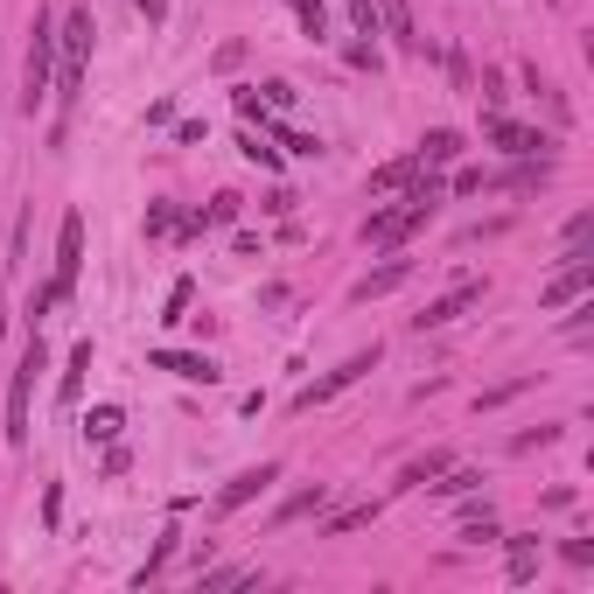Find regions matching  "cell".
Returning a JSON list of instances; mask_svg holds the SVG:
<instances>
[{"instance_id":"1","label":"cell","mask_w":594,"mask_h":594,"mask_svg":"<svg viewBox=\"0 0 594 594\" xmlns=\"http://www.w3.org/2000/svg\"><path fill=\"white\" fill-rule=\"evenodd\" d=\"M440 197H448V189H440L434 176H413L406 197H399V210H371V217H363V245H406L413 232H427V224H434Z\"/></svg>"},{"instance_id":"2","label":"cell","mask_w":594,"mask_h":594,"mask_svg":"<svg viewBox=\"0 0 594 594\" xmlns=\"http://www.w3.org/2000/svg\"><path fill=\"white\" fill-rule=\"evenodd\" d=\"M49 78H56V14L35 8V22H29V56H22V91H14L29 120L49 105Z\"/></svg>"},{"instance_id":"3","label":"cell","mask_w":594,"mask_h":594,"mask_svg":"<svg viewBox=\"0 0 594 594\" xmlns=\"http://www.w3.org/2000/svg\"><path fill=\"white\" fill-rule=\"evenodd\" d=\"M91 8H70L64 14V29H56V56H64V85H56V99H64V112L78 105V91H85V64H91Z\"/></svg>"},{"instance_id":"4","label":"cell","mask_w":594,"mask_h":594,"mask_svg":"<svg viewBox=\"0 0 594 594\" xmlns=\"http://www.w3.org/2000/svg\"><path fill=\"white\" fill-rule=\"evenodd\" d=\"M35 371H49L43 329H29L22 363H14V378H8V448H22V440H29V392H35Z\"/></svg>"},{"instance_id":"5","label":"cell","mask_w":594,"mask_h":594,"mask_svg":"<svg viewBox=\"0 0 594 594\" xmlns=\"http://www.w3.org/2000/svg\"><path fill=\"white\" fill-rule=\"evenodd\" d=\"M378 357H385V350H378V343H371V350H357V357H343L336 371H322L315 385H301L294 399H287V406H294V413H315V406H329V399H336V392H350L363 371H378Z\"/></svg>"},{"instance_id":"6","label":"cell","mask_w":594,"mask_h":594,"mask_svg":"<svg viewBox=\"0 0 594 594\" xmlns=\"http://www.w3.org/2000/svg\"><path fill=\"white\" fill-rule=\"evenodd\" d=\"M587 287H594V259H587V253H573V259L560 266V280H546V287H539V309H546V315H560V309H573V301L587 294Z\"/></svg>"},{"instance_id":"7","label":"cell","mask_w":594,"mask_h":594,"mask_svg":"<svg viewBox=\"0 0 594 594\" xmlns=\"http://www.w3.org/2000/svg\"><path fill=\"white\" fill-rule=\"evenodd\" d=\"M273 483H280V462H253V469H238L232 483L217 490V504H210V511H217V517H232V511H245V504H253V496H266Z\"/></svg>"},{"instance_id":"8","label":"cell","mask_w":594,"mask_h":594,"mask_svg":"<svg viewBox=\"0 0 594 594\" xmlns=\"http://www.w3.org/2000/svg\"><path fill=\"white\" fill-rule=\"evenodd\" d=\"M85 273V210H64V224H56V287H78Z\"/></svg>"},{"instance_id":"9","label":"cell","mask_w":594,"mask_h":594,"mask_svg":"<svg viewBox=\"0 0 594 594\" xmlns=\"http://www.w3.org/2000/svg\"><path fill=\"white\" fill-rule=\"evenodd\" d=\"M483 133L504 155H517V161H531V155H552V133H539V126H517V120H504V112H490L483 120Z\"/></svg>"},{"instance_id":"10","label":"cell","mask_w":594,"mask_h":594,"mask_svg":"<svg viewBox=\"0 0 594 594\" xmlns=\"http://www.w3.org/2000/svg\"><path fill=\"white\" fill-rule=\"evenodd\" d=\"M475 301H483V280H462V287H448L440 301H427V309L413 315V329H448V322H462Z\"/></svg>"},{"instance_id":"11","label":"cell","mask_w":594,"mask_h":594,"mask_svg":"<svg viewBox=\"0 0 594 594\" xmlns=\"http://www.w3.org/2000/svg\"><path fill=\"white\" fill-rule=\"evenodd\" d=\"M147 363H155V371H176V378H189V385H217V363H210V357H197V350H155V357H147Z\"/></svg>"},{"instance_id":"12","label":"cell","mask_w":594,"mask_h":594,"mask_svg":"<svg viewBox=\"0 0 594 594\" xmlns=\"http://www.w3.org/2000/svg\"><path fill=\"white\" fill-rule=\"evenodd\" d=\"M378 35H392L399 49H419V29H413V0H378Z\"/></svg>"},{"instance_id":"13","label":"cell","mask_w":594,"mask_h":594,"mask_svg":"<svg viewBox=\"0 0 594 594\" xmlns=\"http://www.w3.org/2000/svg\"><path fill=\"white\" fill-rule=\"evenodd\" d=\"M462 133H455V126H434V133H419V147H413V155H419V168H440V161H462Z\"/></svg>"},{"instance_id":"14","label":"cell","mask_w":594,"mask_h":594,"mask_svg":"<svg viewBox=\"0 0 594 594\" xmlns=\"http://www.w3.org/2000/svg\"><path fill=\"white\" fill-rule=\"evenodd\" d=\"M406 273H413V259H385V266H371V273L350 287V301H378V294H392V287L406 280Z\"/></svg>"},{"instance_id":"15","label":"cell","mask_w":594,"mask_h":594,"mask_svg":"<svg viewBox=\"0 0 594 594\" xmlns=\"http://www.w3.org/2000/svg\"><path fill=\"white\" fill-rule=\"evenodd\" d=\"M85 371H91V336L78 343V350H70L64 378H56V399H64V406H78V392H85Z\"/></svg>"},{"instance_id":"16","label":"cell","mask_w":594,"mask_h":594,"mask_svg":"<svg viewBox=\"0 0 594 594\" xmlns=\"http://www.w3.org/2000/svg\"><path fill=\"white\" fill-rule=\"evenodd\" d=\"M413 176H419V155H399L385 168H371V197H392V189H406Z\"/></svg>"},{"instance_id":"17","label":"cell","mask_w":594,"mask_h":594,"mask_svg":"<svg viewBox=\"0 0 594 594\" xmlns=\"http://www.w3.org/2000/svg\"><path fill=\"white\" fill-rule=\"evenodd\" d=\"M363 525H378V504H350V511H336L329 525H322V539H350V531H363Z\"/></svg>"},{"instance_id":"18","label":"cell","mask_w":594,"mask_h":594,"mask_svg":"<svg viewBox=\"0 0 594 594\" xmlns=\"http://www.w3.org/2000/svg\"><path fill=\"white\" fill-rule=\"evenodd\" d=\"M448 462H455V455H448V448H434V455H419V462H406V469H399V483H406V490H419V483H434V475L448 469Z\"/></svg>"},{"instance_id":"19","label":"cell","mask_w":594,"mask_h":594,"mask_svg":"<svg viewBox=\"0 0 594 594\" xmlns=\"http://www.w3.org/2000/svg\"><path fill=\"white\" fill-rule=\"evenodd\" d=\"M287 8H294V22H301V35H309V43H322V35H329V8H322V0H287Z\"/></svg>"},{"instance_id":"20","label":"cell","mask_w":594,"mask_h":594,"mask_svg":"<svg viewBox=\"0 0 594 594\" xmlns=\"http://www.w3.org/2000/svg\"><path fill=\"white\" fill-rule=\"evenodd\" d=\"M176 552H182V531H168V539H161L155 552H147V567H141V573H133V587H147V581H155V573H161L168 560H176Z\"/></svg>"},{"instance_id":"21","label":"cell","mask_w":594,"mask_h":594,"mask_svg":"<svg viewBox=\"0 0 594 594\" xmlns=\"http://www.w3.org/2000/svg\"><path fill=\"white\" fill-rule=\"evenodd\" d=\"M322 504H329V483H315V490L287 496V504H280V525H294V517H309V511H322Z\"/></svg>"},{"instance_id":"22","label":"cell","mask_w":594,"mask_h":594,"mask_svg":"<svg viewBox=\"0 0 594 594\" xmlns=\"http://www.w3.org/2000/svg\"><path fill=\"white\" fill-rule=\"evenodd\" d=\"M120 427H126V413H120V406H91V419H85V440H112Z\"/></svg>"},{"instance_id":"23","label":"cell","mask_w":594,"mask_h":594,"mask_svg":"<svg viewBox=\"0 0 594 594\" xmlns=\"http://www.w3.org/2000/svg\"><path fill=\"white\" fill-rule=\"evenodd\" d=\"M440 475H448V483H434L440 496H475V490H483V469H455V462H448Z\"/></svg>"},{"instance_id":"24","label":"cell","mask_w":594,"mask_h":594,"mask_svg":"<svg viewBox=\"0 0 594 594\" xmlns=\"http://www.w3.org/2000/svg\"><path fill=\"white\" fill-rule=\"evenodd\" d=\"M238 155L253 161V168H280V155H273V141H266V133H238Z\"/></svg>"},{"instance_id":"25","label":"cell","mask_w":594,"mask_h":594,"mask_svg":"<svg viewBox=\"0 0 594 594\" xmlns=\"http://www.w3.org/2000/svg\"><path fill=\"white\" fill-rule=\"evenodd\" d=\"M560 238H567V259H573V253H587V238H594V210H573Z\"/></svg>"},{"instance_id":"26","label":"cell","mask_w":594,"mask_h":594,"mask_svg":"<svg viewBox=\"0 0 594 594\" xmlns=\"http://www.w3.org/2000/svg\"><path fill=\"white\" fill-rule=\"evenodd\" d=\"M259 581V567H217V573H203V587H253Z\"/></svg>"},{"instance_id":"27","label":"cell","mask_w":594,"mask_h":594,"mask_svg":"<svg viewBox=\"0 0 594 594\" xmlns=\"http://www.w3.org/2000/svg\"><path fill=\"white\" fill-rule=\"evenodd\" d=\"M197 217H203V232H210V224H232L238 217V197L224 189V197H210V210H197Z\"/></svg>"},{"instance_id":"28","label":"cell","mask_w":594,"mask_h":594,"mask_svg":"<svg viewBox=\"0 0 594 594\" xmlns=\"http://www.w3.org/2000/svg\"><path fill=\"white\" fill-rule=\"evenodd\" d=\"M343 8H350L357 35H378V0H343Z\"/></svg>"},{"instance_id":"29","label":"cell","mask_w":594,"mask_h":594,"mask_svg":"<svg viewBox=\"0 0 594 594\" xmlns=\"http://www.w3.org/2000/svg\"><path fill=\"white\" fill-rule=\"evenodd\" d=\"M531 385V378H511V385H496V392H483V399H475V413H490V406H504V399H517V392H525Z\"/></svg>"},{"instance_id":"30","label":"cell","mask_w":594,"mask_h":594,"mask_svg":"<svg viewBox=\"0 0 594 594\" xmlns=\"http://www.w3.org/2000/svg\"><path fill=\"white\" fill-rule=\"evenodd\" d=\"M161 232H176V203H155V210H147V238H161Z\"/></svg>"},{"instance_id":"31","label":"cell","mask_w":594,"mask_h":594,"mask_svg":"<svg viewBox=\"0 0 594 594\" xmlns=\"http://www.w3.org/2000/svg\"><path fill=\"white\" fill-rule=\"evenodd\" d=\"M552 440H560V427H539V434H517L511 448H517V455H531V448H552Z\"/></svg>"},{"instance_id":"32","label":"cell","mask_w":594,"mask_h":594,"mask_svg":"<svg viewBox=\"0 0 594 594\" xmlns=\"http://www.w3.org/2000/svg\"><path fill=\"white\" fill-rule=\"evenodd\" d=\"M280 141L294 147V155H322V141H315V133H294V126H280Z\"/></svg>"},{"instance_id":"33","label":"cell","mask_w":594,"mask_h":594,"mask_svg":"<svg viewBox=\"0 0 594 594\" xmlns=\"http://www.w3.org/2000/svg\"><path fill=\"white\" fill-rule=\"evenodd\" d=\"M182 309H189V280L168 287V315H161V322H182Z\"/></svg>"},{"instance_id":"34","label":"cell","mask_w":594,"mask_h":594,"mask_svg":"<svg viewBox=\"0 0 594 594\" xmlns=\"http://www.w3.org/2000/svg\"><path fill=\"white\" fill-rule=\"evenodd\" d=\"M560 552H567V567H594V546H587V539H567Z\"/></svg>"},{"instance_id":"35","label":"cell","mask_w":594,"mask_h":594,"mask_svg":"<svg viewBox=\"0 0 594 594\" xmlns=\"http://www.w3.org/2000/svg\"><path fill=\"white\" fill-rule=\"evenodd\" d=\"M455 189H462V197H475V189H490V176H483V168H462V176H455Z\"/></svg>"},{"instance_id":"36","label":"cell","mask_w":594,"mask_h":594,"mask_svg":"<svg viewBox=\"0 0 594 594\" xmlns=\"http://www.w3.org/2000/svg\"><path fill=\"white\" fill-rule=\"evenodd\" d=\"M133 8L147 14V29H161V22H168V0H133Z\"/></svg>"}]
</instances>
